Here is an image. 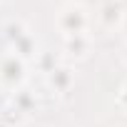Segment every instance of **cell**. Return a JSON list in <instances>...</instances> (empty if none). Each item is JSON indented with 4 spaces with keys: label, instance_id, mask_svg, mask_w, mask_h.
Returning <instances> with one entry per match:
<instances>
[{
    "label": "cell",
    "instance_id": "cell-6",
    "mask_svg": "<svg viewBox=\"0 0 127 127\" xmlns=\"http://www.w3.org/2000/svg\"><path fill=\"white\" fill-rule=\"evenodd\" d=\"M15 55H18L20 60H28V57L37 55V42H35V37H32L30 32H25L23 37L15 40Z\"/></svg>",
    "mask_w": 127,
    "mask_h": 127
},
{
    "label": "cell",
    "instance_id": "cell-1",
    "mask_svg": "<svg viewBox=\"0 0 127 127\" xmlns=\"http://www.w3.org/2000/svg\"><path fill=\"white\" fill-rule=\"evenodd\" d=\"M57 28L62 30V35L70 37V35H82L87 30V13L80 5H67L62 8L57 15Z\"/></svg>",
    "mask_w": 127,
    "mask_h": 127
},
{
    "label": "cell",
    "instance_id": "cell-4",
    "mask_svg": "<svg viewBox=\"0 0 127 127\" xmlns=\"http://www.w3.org/2000/svg\"><path fill=\"white\" fill-rule=\"evenodd\" d=\"M100 20L107 25V28H115L125 20V10H122V3L120 0H107V3L100 8Z\"/></svg>",
    "mask_w": 127,
    "mask_h": 127
},
{
    "label": "cell",
    "instance_id": "cell-5",
    "mask_svg": "<svg viewBox=\"0 0 127 127\" xmlns=\"http://www.w3.org/2000/svg\"><path fill=\"white\" fill-rule=\"evenodd\" d=\"M65 50H67V55L85 57V55H87V50H90V37H87V32L65 37Z\"/></svg>",
    "mask_w": 127,
    "mask_h": 127
},
{
    "label": "cell",
    "instance_id": "cell-3",
    "mask_svg": "<svg viewBox=\"0 0 127 127\" xmlns=\"http://www.w3.org/2000/svg\"><path fill=\"white\" fill-rule=\"evenodd\" d=\"M75 77H72V70L65 67V65H55L50 72H47V85L55 90V92H67L72 87Z\"/></svg>",
    "mask_w": 127,
    "mask_h": 127
},
{
    "label": "cell",
    "instance_id": "cell-2",
    "mask_svg": "<svg viewBox=\"0 0 127 127\" xmlns=\"http://www.w3.org/2000/svg\"><path fill=\"white\" fill-rule=\"evenodd\" d=\"M23 80H25V60H20L15 52L0 57V85L18 90Z\"/></svg>",
    "mask_w": 127,
    "mask_h": 127
},
{
    "label": "cell",
    "instance_id": "cell-7",
    "mask_svg": "<svg viewBox=\"0 0 127 127\" xmlns=\"http://www.w3.org/2000/svg\"><path fill=\"white\" fill-rule=\"evenodd\" d=\"M13 100H15V105H18L20 112H28V110L35 105V100L28 95V90H15V97H13Z\"/></svg>",
    "mask_w": 127,
    "mask_h": 127
},
{
    "label": "cell",
    "instance_id": "cell-8",
    "mask_svg": "<svg viewBox=\"0 0 127 127\" xmlns=\"http://www.w3.org/2000/svg\"><path fill=\"white\" fill-rule=\"evenodd\" d=\"M25 32H28V30H25V25H23V23H10V25H8V37H10L13 42H15L18 37H23Z\"/></svg>",
    "mask_w": 127,
    "mask_h": 127
},
{
    "label": "cell",
    "instance_id": "cell-9",
    "mask_svg": "<svg viewBox=\"0 0 127 127\" xmlns=\"http://www.w3.org/2000/svg\"><path fill=\"white\" fill-rule=\"evenodd\" d=\"M120 28H122V32H125V35H127V15H125V20H122V23H120Z\"/></svg>",
    "mask_w": 127,
    "mask_h": 127
}]
</instances>
